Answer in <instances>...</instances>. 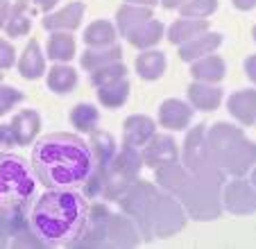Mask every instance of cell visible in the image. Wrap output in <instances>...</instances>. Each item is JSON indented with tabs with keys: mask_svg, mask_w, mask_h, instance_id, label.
<instances>
[{
	"mask_svg": "<svg viewBox=\"0 0 256 249\" xmlns=\"http://www.w3.org/2000/svg\"><path fill=\"white\" fill-rule=\"evenodd\" d=\"M84 16V5L82 2H70V5L62 7L54 14H48L44 18V28L50 32H68V30L80 28Z\"/></svg>",
	"mask_w": 256,
	"mask_h": 249,
	"instance_id": "cell-15",
	"label": "cell"
},
{
	"mask_svg": "<svg viewBox=\"0 0 256 249\" xmlns=\"http://www.w3.org/2000/svg\"><path fill=\"white\" fill-rule=\"evenodd\" d=\"M16 62V50L14 46L10 44V41H2L0 38V70H7V68H12Z\"/></svg>",
	"mask_w": 256,
	"mask_h": 249,
	"instance_id": "cell-36",
	"label": "cell"
},
{
	"mask_svg": "<svg viewBox=\"0 0 256 249\" xmlns=\"http://www.w3.org/2000/svg\"><path fill=\"white\" fill-rule=\"evenodd\" d=\"M48 57L54 62H70L75 57V38L68 32H52L48 38Z\"/></svg>",
	"mask_w": 256,
	"mask_h": 249,
	"instance_id": "cell-29",
	"label": "cell"
},
{
	"mask_svg": "<svg viewBox=\"0 0 256 249\" xmlns=\"http://www.w3.org/2000/svg\"><path fill=\"white\" fill-rule=\"evenodd\" d=\"M245 72H247V77L256 84V54H252V57L245 59Z\"/></svg>",
	"mask_w": 256,
	"mask_h": 249,
	"instance_id": "cell-37",
	"label": "cell"
},
{
	"mask_svg": "<svg viewBox=\"0 0 256 249\" xmlns=\"http://www.w3.org/2000/svg\"><path fill=\"white\" fill-rule=\"evenodd\" d=\"M140 168H143L140 152L136 148H132V145L122 143V148L116 152L112 166H109L102 197H104V200H112V202H118L127 192V188H130L132 184L138 182Z\"/></svg>",
	"mask_w": 256,
	"mask_h": 249,
	"instance_id": "cell-9",
	"label": "cell"
},
{
	"mask_svg": "<svg viewBox=\"0 0 256 249\" xmlns=\"http://www.w3.org/2000/svg\"><path fill=\"white\" fill-rule=\"evenodd\" d=\"M254 41H256V25H254Z\"/></svg>",
	"mask_w": 256,
	"mask_h": 249,
	"instance_id": "cell-45",
	"label": "cell"
},
{
	"mask_svg": "<svg viewBox=\"0 0 256 249\" xmlns=\"http://www.w3.org/2000/svg\"><path fill=\"white\" fill-rule=\"evenodd\" d=\"M0 145H12L10 124H0Z\"/></svg>",
	"mask_w": 256,
	"mask_h": 249,
	"instance_id": "cell-40",
	"label": "cell"
},
{
	"mask_svg": "<svg viewBox=\"0 0 256 249\" xmlns=\"http://www.w3.org/2000/svg\"><path fill=\"white\" fill-rule=\"evenodd\" d=\"M120 57H122V48L118 44H114V46H106V48H88L82 54L80 64H82L84 70L91 72L102 66H109L114 62H120Z\"/></svg>",
	"mask_w": 256,
	"mask_h": 249,
	"instance_id": "cell-23",
	"label": "cell"
},
{
	"mask_svg": "<svg viewBox=\"0 0 256 249\" xmlns=\"http://www.w3.org/2000/svg\"><path fill=\"white\" fill-rule=\"evenodd\" d=\"M159 0H127V5H140V7H154Z\"/></svg>",
	"mask_w": 256,
	"mask_h": 249,
	"instance_id": "cell-43",
	"label": "cell"
},
{
	"mask_svg": "<svg viewBox=\"0 0 256 249\" xmlns=\"http://www.w3.org/2000/svg\"><path fill=\"white\" fill-rule=\"evenodd\" d=\"M161 36H164V25H161L159 20L150 18L148 23L140 25L138 30H134V32L127 36V41L138 50H148V48H152V46L159 44Z\"/></svg>",
	"mask_w": 256,
	"mask_h": 249,
	"instance_id": "cell-27",
	"label": "cell"
},
{
	"mask_svg": "<svg viewBox=\"0 0 256 249\" xmlns=\"http://www.w3.org/2000/svg\"><path fill=\"white\" fill-rule=\"evenodd\" d=\"M156 134V124L148 116H130L122 124V143L132 148H143Z\"/></svg>",
	"mask_w": 256,
	"mask_h": 249,
	"instance_id": "cell-13",
	"label": "cell"
},
{
	"mask_svg": "<svg viewBox=\"0 0 256 249\" xmlns=\"http://www.w3.org/2000/svg\"><path fill=\"white\" fill-rule=\"evenodd\" d=\"M222 102V88L206 84V82H193L188 86V104L200 111H213Z\"/></svg>",
	"mask_w": 256,
	"mask_h": 249,
	"instance_id": "cell-18",
	"label": "cell"
},
{
	"mask_svg": "<svg viewBox=\"0 0 256 249\" xmlns=\"http://www.w3.org/2000/svg\"><path fill=\"white\" fill-rule=\"evenodd\" d=\"M57 2H59V0H34V5H36V7H41V10H44V12L54 10V7H57Z\"/></svg>",
	"mask_w": 256,
	"mask_h": 249,
	"instance_id": "cell-41",
	"label": "cell"
},
{
	"mask_svg": "<svg viewBox=\"0 0 256 249\" xmlns=\"http://www.w3.org/2000/svg\"><path fill=\"white\" fill-rule=\"evenodd\" d=\"M41 127V116L34 109H23L16 114L10 122V134H12V145H30L34 143L36 134Z\"/></svg>",
	"mask_w": 256,
	"mask_h": 249,
	"instance_id": "cell-12",
	"label": "cell"
},
{
	"mask_svg": "<svg viewBox=\"0 0 256 249\" xmlns=\"http://www.w3.org/2000/svg\"><path fill=\"white\" fill-rule=\"evenodd\" d=\"M186 0H161V5L166 7V10H177V7H182Z\"/></svg>",
	"mask_w": 256,
	"mask_h": 249,
	"instance_id": "cell-42",
	"label": "cell"
},
{
	"mask_svg": "<svg viewBox=\"0 0 256 249\" xmlns=\"http://www.w3.org/2000/svg\"><path fill=\"white\" fill-rule=\"evenodd\" d=\"M136 72L143 80H159L166 72V54L159 50H145L136 59Z\"/></svg>",
	"mask_w": 256,
	"mask_h": 249,
	"instance_id": "cell-26",
	"label": "cell"
},
{
	"mask_svg": "<svg viewBox=\"0 0 256 249\" xmlns=\"http://www.w3.org/2000/svg\"><path fill=\"white\" fill-rule=\"evenodd\" d=\"M206 143L216 163L232 177H242L254 168L256 143L234 124L216 122L211 130H206Z\"/></svg>",
	"mask_w": 256,
	"mask_h": 249,
	"instance_id": "cell-6",
	"label": "cell"
},
{
	"mask_svg": "<svg viewBox=\"0 0 256 249\" xmlns=\"http://www.w3.org/2000/svg\"><path fill=\"white\" fill-rule=\"evenodd\" d=\"M130 98V82L127 77L116 82H109L104 86H98V100H100L102 106H109V109H118L122 106Z\"/></svg>",
	"mask_w": 256,
	"mask_h": 249,
	"instance_id": "cell-24",
	"label": "cell"
},
{
	"mask_svg": "<svg viewBox=\"0 0 256 249\" xmlns=\"http://www.w3.org/2000/svg\"><path fill=\"white\" fill-rule=\"evenodd\" d=\"M32 28V20H30V12L25 2H16L10 12V18L5 23V30L10 36H25Z\"/></svg>",
	"mask_w": 256,
	"mask_h": 249,
	"instance_id": "cell-32",
	"label": "cell"
},
{
	"mask_svg": "<svg viewBox=\"0 0 256 249\" xmlns=\"http://www.w3.org/2000/svg\"><path fill=\"white\" fill-rule=\"evenodd\" d=\"M220 44H222V36H220V34L202 32L200 36H195L179 46V57H182V62H195V59H200V57L211 54L216 48H220Z\"/></svg>",
	"mask_w": 256,
	"mask_h": 249,
	"instance_id": "cell-16",
	"label": "cell"
},
{
	"mask_svg": "<svg viewBox=\"0 0 256 249\" xmlns=\"http://www.w3.org/2000/svg\"><path fill=\"white\" fill-rule=\"evenodd\" d=\"M140 234L136 224L125 213H112L104 204H93L88 208L80 236L70 242V247L93 249V247H138Z\"/></svg>",
	"mask_w": 256,
	"mask_h": 249,
	"instance_id": "cell-5",
	"label": "cell"
},
{
	"mask_svg": "<svg viewBox=\"0 0 256 249\" xmlns=\"http://www.w3.org/2000/svg\"><path fill=\"white\" fill-rule=\"evenodd\" d=\"M227 109L238 122L242 124H254L256 122V91L254 88H245V91H236L229 96Z\"/></svg>",
	"mask_w": 256,
	"mask_h": 249,
	"instance_id": "cell-17",
	"label": "cell"
},
{
	"mask_svg": "<svg viewBox=\"0 0 256 249\" xmlns=\"http://www.w3.org/2000/svg\"><path fill=\"white\" fill-rule=\"evenodd\" d=\"M18 72L25 80H36V77H41L46 72V57L36 41H30L25 46L23 54H20V62H18Z\"/></svg>",
	"mask_w": 256,
	"mask_h": 249,
	"instance_id": "cell-22",
	"label": "cell"
},
{
	"mask_svg": "<svg viewBox=\"0 0 256 249\" xmlns=\"http://www.w3.org/2000/svg\"><path fill=\"white\" fill-rule=\"evenodd\" d=\"M98 120H100V111L93 104H86V102L72 106V111H70V122L78 132H86V134L96 132Z\"/></svg>",
	"mask_w": 256,
	"mask_h": 249,
	"instance_id": "cell-30",
	"label": "cell"
},
{
	"mask_svg": "<svg viewBox=\"0 0 256 249\" xmlns=\"http://www.w3.org/2000/svg\"><path fill=\"white\" fill-rule=\"evenodd\" d=\"M10 12H12L10 0H0V28H5L7 18H10Z\"/></svg>",
	"mask_w": 256,
	"mask_h": 249,
	"instance_id": "cell-38",
	"label": "cell"
},
{
	"mask_svg": "<svg viewBox=\"0 0 256 249\" xmlns=\"http://www.w3.org/2000/svg\"><path fill=\"white\" fill-rule=\"evenodd\" d=\"M28 213L25 211H7L0 208V247H10L12 238L28 224Z\"/></svg>",
	"mask_w": 256,
	"mask_h": 249,
	"instance_id": "cell-25",
	"label": "cell"
},
{
	"mask_svg": "<svg viewBox=\"0 0 256 249\" xmlns=\"http://www.w3.org/2000/svg\"><path fill=\"white\" fill-rule=\"evenodd\" d=\"M140 158H143V166L154 168V170L161 168V166H168V163H177L179 161L177 143H174V138L168 134H154L143 145Z\"/></svg>",
	"mask_w": 256,
	"mask_h": 249,
	"instance_id": "cell-11",
	"label": "cell"
},
{
	"mask_svg": "<svg viewBox=\"0 0 256 249\" xmlns=\"http://www.w3.org/2000/svg\"><path fill=\"white\" fill-rule=\"evenodd\" d=\"M208 30L206 18H179L168 28V41L174 46H182L190 38L200 36L202 32Z\"/></svg>",
	"mask_w": 256,
	"mask_h": 249,
	"instance_id": "cell-21",
	"label": "cell"
},
{
	"mask_svg": "<svg viewBox=\"0 0 256 249\" xmlns=\"http://www.w3.org/2000/svg\"><path fill=\"white\" fill-rule=\"evenodd\" d=\"M125 75H127L125 64L114 62V64H109V66H102V68H98V70H91V84L93 86H104L109 82L122 80Z\"/></svg>",
	"mask_w": 256,
	"mask_h": 249,
	"instance_id": "cell-33",
	"label": "cell"
},
{
	"mask_svg": "<svg viewBox=\"0 0 256 249\" xmlns=\"http://www.w3.org/2000/svg\"><path fill=\"white\" fill-rule=\"evenodd\" d=\"M222 206L234 216H250L256 213V188L252 182L242 177H236L227 184L222 195Z\"/></svg>",
	"mask_w": 256,
	"mask_h": 249,
	"instance_id": "cell-10",
	"label": "cell"
},
{
	"mask_svg": "<svg viewBox=\"0 0 256 249\" xmlns=\"http://www.w3.org/2000/svg\"><path fill=\"white\" fill-rule=\"evenodd\" d=\"M154 182L166 192L177 197L179 204L184 206V211L193 220H200V222L216 220V218H220V213L224 208L222 197H220V188L193 177L179 161L156 168Z\"/></svg>",
	"mask_w": 256,
	"mask_h": 249,
	"instance_id": "cell-4",
	"label": "cell"
},
{
	"mask_svg": "<svg viewBox=\"0 0 256 249\" xmlns=\"http://www.w3.org/2000/svg\"><path fill=\"white\" fill-rule=\"evenodd\" d=\"M193 106L186 104V102L177 100V98H170V100L161 102L159 106V122L164 124V127H168V130H184V127H188L190 118H193Z\"/></svg>",
	"mask_w": 256,
	"mask_h": 249,
	"instance_id": "cell-14",
	"label": "cell"
},
{
	"mask_svg": "<svg viewBox=\"0 0 256 249\" xmlns=\"http://www.w3.org/2000/svg\"><path fill=\"white\" fill-rule=\"evenodd\" d=\"M252 186H254V188H256V168H254V170H252Z\"/></svg>",
	"mask_w": 256,
	"mask_h": 249,
	"instance_id": "cell-44",
	"label": "cell"
},
{
	"mask_svg": "<svg viewBox=\"0 0 256 249\" xmlns=\"http://www.w3.org/2000/svg\"><path fill=\"white\" fill-rule=\"evenodd\" d=\"M84 41L88 48H106L116 44V28L109 20H96L84 30Z\"/></svg>",
	"mask_w": 256,
	"mask_h": 249,
	"instance_id": "cell-28",
	"label": "cell"
},
{
	"mask_svg": "<svg viewBox=\"0 0 256 249\" xmlns=\"http://www.w3.org/2000/svg\"><path fill=\"white\" fill-rule=\"evenodd\" d=\"M93 168L91 148L80 136L57 132L48 134L34 145L32 170L48 188L84 186Z\"/></svg>",
	"mask_w": 256,
	"mask_h": 249,
	"instance_id": "cell-1",
	"label": "cell"
},
{
	"mask_svg": "<svg viewBox=\"0 0 256 249\" xmlns=\"http://www.w3.org/2000/svg\"><path fill=\"white\" fill-rule=\"evenodd\" d=\"M179 10L184 18H206L218 10V0H186Z\"/></svg>",
	"mask_w": 256,
	"mask_h": 249,
	"instance_id": "cell-34",
	"label": "cell"
},
{
	"mask_svg": "<svg viewBox=\"0 0 256 249\" xmlns=\"http://www.w3.org/2000/svg\"><path fill=\"white\" fill-rule=\"evenodd\" d=\"M36 182L30 166L16 154H0V208L28 211Z\"/></svg>",
	"mask_w": 256,
	"mask_h": 249,
	"instance_id": "cell-7",
	"label": "cell"
},
{
	"mask_svg": "<svg viewBox=\"0 0 256 249\" xmlns=\"http://www.w3.org/2000/svg\"><path fill=\"white\" fill-rule=\"evenodd\" d=\"M23 93L16 91L14 86H2L0 84V116H5L12 106H16L18 102H23Z\"/></svg>",
	"mask_w": 256,
	"mask_h": 249,
	"instance_id": "cell-35",
	"label": "cell"
},
{
	"mask_svg": "<svg viewBox=\"0 0 256 249\" xmlns=\"http://www.w3.org/2000/svg\"><path fill=\"white\" fill-rule=\"evenodd\" d=\"M232 2H234V7L240 12H250L256 7V0H232Z\"/></svg>",
	"mask_w": 256,
	"mask_h": 249,
	"instance_id": "cell-39",
	"label": "cell"
},
{
	"mask_svg": "<svg viewBox=\"0 0 256 249\" xmlns=\"http://www.w3.org/2000/svg\"><path fill=\"white\" fill-rule=\"evenodd\" d=\"M18 2H28V0H18Z\"/></svg>",
	"mask_w": 256,
	"mask_h": 249,
	"instance_id": "cell-46",
	"label": "cell"
},
{
	"mask_svg": "<svg viewBox=\"0 0 256 249\" xmlns=\"http://www.w3.org/2000/svg\"><path fill=\"white\" fill-rule=\"evenodd\" d=\"M78 84V72L68 66H54L52 70L48 72V86L50 91L54 93H70Z\"/></svg>",
	"mask_w": 256,
	"mask_h": 249,
	"instance_id": "cell-31",
	"label": "cell"
},
{
	"mask_svg": "<svg viewBox=\"0 0 256 249\" xmlns=\"http://www.w3.org/2000/svg\"><path fill=\"white\" fill-rule=\"evenodd\" d=\"M88 216L84 195L72 188H50L32 208V224L48 247H70Z\"/></svg>",
	"mask_w": 256,
	"mask_h": 249,
	"instance_id": "cell-3",
	"label": "cell"
},
{
	"mask_svg": "<svg viewBox=\"0 0 256 249\" xmlns=\"http://www.w3.org/2000/svg\"><path fill=\"white\" fill-rule=\"evenodd\" d=\"M184 168L188 170L193 177L202 179V182L211 184V186L222 190L224 182H227V172L216 163L211 150L206 143V127L198 124L188 132L184 143Z\"/></svg>",
	"mask_w": 256,
	"mask_h": 249,
	"instance_id": "cell-8",
	"label": "cell"
},
{
	"mask_svg": "<svg viewBox=\"0 0 256 249\" xmlns=\"http://www.w3.org/2000/svg\"><path fill=\"white\" fill-rule=\"evenodd\" d=\"M0 84H2V77H0Z\"/></svg>",
	"mask_w": 256,
	"mask_h": 249,
	"instance_id": "cell-47",
	"label": "cell"
},
{
	"mask_svg": "<svg viewBox=\"0 0 256 249\" xmlns=\"http://www.w3.org/2000/svg\"><path fill=\"white\" fill-rule=\"evenodd\" d=\"M118 206L148 240L170 238L186 224V211L177 197L150 182H134L118 200Z\"/></svg>",
	"mask_w": 256,
	"mask_h": 249,
	"instance_id": "cell-2",
	"label": "cell"
},
{
	"mask_svg": "<svg viewBox=\"0 0 256 249\" xmlns=\"http://www.w3.org/2000/svg\"><path fill=\"white\" fill-rule=\"evenodd\" d=\"M224 72H227V66L216 54H206V57H200L195 62H190V75L195 77V82L216 84V82H220L224 77Z\"/></svg>",
	"mask_w": 256,
	"mask_h": 249,
	"instance_id": "cell-19",
	"label": "cell"
},
{
	"mask_svg": "<svg viewBox=\"0 0 256 249\" xmlns=\"http://www.w3.org/2000/svg\"><path fill=\"white\" fill-rule=\"evenodd\" d=\"M152 18V7H140V5H122L116 14L118 20V32L122 36H130L134 30H138L143 23Z\"/></svg>",
	"mask_w": 256,
	"mask_h": 249,
	"instance_id": "cell-20",
	"label": "cell"
}]
</instances>
